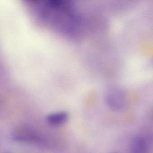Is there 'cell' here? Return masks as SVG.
Wrapping results in <instances>:
<instances>
[{
	"mask_svg": "<svg viewBox=\"0 0 153 153\" xmlns=\"http://www.w3.org/2000/svg\"><path fill=\"white\" fill-rule=\"evenodd\" d=\"M68 114L66 111L53 113L47 115L46 120L50 125L59 126L65 123L68 119Z\"/></svg>",
	"mask_w": 153,
	"mask_h": 153,
	"instance_id": "cell-2",
	"label": "cell"
},
{
	"mask_svg": "<svg viewBox=\"0 0 153 153\" xmlns=\"http://www.w3.org/2000/svg\"><path fill=\"white\" fill-rule=\"evenodd\" d=\"M130 149L131 153H147V144L143 138L137 137L132 140Z\"/></svg>",
	"mask_w": 153,
	"mask_h": 153,
	"instance_id": "cell-3",
	"label": "cell"
},
{
	"mask_svg": "<svg viewBox=\"0 0 153 153\" xmlns=\"http://www.w3.org/2000/svg\"><path fill=\"white\" fill-rule=\"evenodd\" d=\"M106 103L110 108L118 111L123 109L125 104L124 98L120 94L111 93L106 97Z\"/></svg>",
	"mask_w": 153,
	"mask_h": 153,
	"instance_id": "cell-1",
	"label": "cell"
}]
</instances>
